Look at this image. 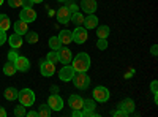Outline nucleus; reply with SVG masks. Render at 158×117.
<instances>
[{"label": "nucleus", "mask_w": 158, "mask_h": 117, "mask_svg": "<svg viewBox=\"0 0 158 117\" xmlns=\"http://www.w3.org/2000/svg\"><path fill=\"white\" fill-rule=\"evenodd\" d=\"M73 84L77 87V89H81V90H84V89H87L89 86H90V77L87 76V71H79V73H74V76H73Z\"/></svg>", "instance_id": "2"}, {"label": "nucleus", "mask_w": 158, "mask_h": 117, "mask_svg": "<svg viewBox=\"0 0 158 117\" xmlns=\"http://www.w3.org/2000/svg\"><path fill=\"white\" fill-rule=\"evenodd\" d=\"M112 115H114V117H127V115H128V112H127L125 109H122V108H120L118 111L112 112Z\"/></svg>", "instance_id": "32"}, {"label": "nucleus", "mask_w": 158, "mask_h": 117, "mask_svg": "<svg viewBox=\"0 0 158 117\" xmlns=\"http://www.w3.org/2000/svg\"><path fill=\"white\" fill-rule=\"evenodd\" d=\"M10 46L13 48V49H18V48H21L22 46V35H19V33H13V35H10Z\"/></svg>", "instance_id": "18"}, {"label": "nucleus", "mask_w": 158, "mask_h": 117, "mask_svg": "<svg viewBox=\"0 0 158 117\" xmlns=\"http://www.w3.org/2000/svg\"><path fill=\"white\" fill-rule=\"evenodd\" d=\"M73 68H74L76 73L87 71L90 68V57H89V54L87 52H79L74 57V60H73Z\"/></svg>", "instance_id": "1"}, {"label": "nucleus", "mask_w": 158, "mask_h": 117, "mask_svg": "<svg viewBox=\"0 0 158 117\" xmlns=\"http://www.w3.org/2000/svg\"><path fill=\"white\" fill-rule=\"evenodd\" d=\"M150 54H152L153 57H156V56H158V46H156V44H153V46H152V49H150Z\"/></svg>", "instance_id": "39"}, {"label": "nucleus", "mask_w": 158, "mask_h": 117, "mask_svg": "<svg viewBox=\"0 0 158 117\" xmlns=\"http://www.w3.org/2000/svg\"><path fill=\"white\" fill-rule=\"evenodd\" d=\"M18 100L21 101L22 106H32L35 103V94L32 92L30 89H22L21 92L18 94Z\"/></svg>", "instance_id": "3"}, {"label": "nucleus", "mask_w": 158, "mask_h": 117, "mask_svg": "<svg viewBox=\"0 0 158 117\" xmlns=\"http://www.w3.org/2000/svg\"><path fill=\"white\" fill-rule=\"evenodd\" d=\"M70 18H71V13H70L68 6L59 8V11H57V21L60 24H68L70 22Z\"/></svg>", "instance_id": "13"}, {"label": "nucleus", "mask_w": 158, "mask_h": 117, "mask_svg": "<svg viewBox=\"0 0 158 117\" xmlns=\"http://www.w3.org/2000/svg\"><path fill=\"white\" fill-rule=\"evenodd\" d=\"M111 33V29L108 27V25H100L98 30H97V36L98 38H108Z\"/></svg>", "instance_id": "24"}, {"label": "nucleus", "mask_w": 158, "mask_h": 117, "mask_svg": "<svg viewBox=\"0 0 158 117\" xmlns=\"http://www.w3.org/2000/svg\"><path fill=\"white\" fill-rule=\"evenodd\" d=\"M40 71H41L43 76L49 77V76H52L56 73V63H52V62L44 59V60H41V63H40Z\"/></svg>", "instance_id": "6"}, {"label": "nucleus", "mask_w": 158, "mask_h": 117, "mask_svg": "<svg viewBox=\"0 0 158 117\" xmlns=\"http://www.w3.org/2000/svg\"><path fill=\"white\" fill-rule=\"evenodd\" d=\"M32 2H33V3H41L43 0H32Z\"/></svg>", "instance_id": "42"}, {"label": "nucleus", "mask_w": 158, "mask_h": 117, "mask_svg": "<svg viewBox=\"0 0 158 117\" xmlns=\"http://www.w3.org/2000/svg\"><path fill=\"white\" fill-rule=\"evenodd\" d=\"M8 5L11 8H18V6H21V0H8Z\"/></svg>", "instance_id": "36"}, {"label": "nucleus", "mask_w": 158, "mask_h": 117, "mask_svg": "<svg viewBox=\"0 0 158 117\" xmlns=\"http://www.w3.org/2000/svg\"><path fill=\"white\" fill-rule=\"evenodd\" d=\"M97 48H98V49H101V51L106 49V48H108V41H106V38H98Z\"/></svg>", "instance_id": "31"}, {"label": "nucleus", "mask_w": 158, "mask_h": 117, "mask_svg": "<svg viewBox=\"0 0 158 117\" xmlns=\"http://www.w3.org/2000/svg\"><path fill=\"white\" fill-rule=\"evenodd\" d=\"M18 70H16V67H15V62H10L8 60V63H5L3 65V73L6 74V76H13Z\"/></svg>", "instance_id": "22"}, {"label": "nucleus", "mask_w": 158, "mask_h": 117, "mask_svg": "<svg viewBox=\"0 0 158 117\" xmlns=\"http://www.w3.org/2000/svg\"><path fill=\"white\" fill-rule=\"evenodd\" d=\"M13 27H15V32L19 33V35H25V33L29 32V25H27V22H24V21H21V19L13 24Z\"/></svg>", "instance_id": "15"}, {"label": "nucleus", "mask_w": 158, "mask_h": 117, "mask_svg": "<svg viewBox=\"0 0 158 117\" xmlns=\"http://www.w3.org/2000/svg\"><path fill=\"white\" fill-rule=\"evenodd\" d=\"M70 21H71L73 24H76V25H81V24H84V16H82V13H79V11L71 13V18H70Z\"/></svg>", "instance_id": "23"}, {"label": "nucleus", "mask_w": 158, "mask_h": 117, "mask_svg": "<svg viewBox=\"0 0 158 117\" xmlns=\"http://www.w3.org/2000/svg\"><path fill=\"white\" fill-rule=\"evenodd\" d=\"M0 117H6V111L2 106H0Z\"/></svg>", "instance_id": "41"}, {"label": "nucleus", "mask_w": 158, "mask_h": 117, "mask_svg": "<svg viewBox=\"0 0 158 117\" xmlns=\"http://www.w3.org/2000/svg\"><path fill=\"white\" fill-rule=\"evenodd\" d=\"M32 5H33L32 0H21V6L22 8H32Z\"/></svg>", "instance_id": "33"}, {"label": "nucleus", "mask_w": 158, "mask_h": 117, "mask_svg": "<svg viewBox=\"0 0 158 117\" xmlns=\"http://www.w3.org/2000/svg\"><path fill=\"white\" fill-rule=\"evenodd\" d=\"M49 46L52 51H59L62 48V43L59 40V36H51V40H49Z\"/></svg>", "instance_id": "26"}, {"label": "nucleus", "mask_w": 158, "mask_h": 117, "mask_svg": "<svg viewBox=\"0 0 158 117\" xmlns=\"http://www.w3.org/2000/svg\"><path fill=\"white\" fill-rule=\"evenodd\" d=\"M94 100L98 101V103L108 101V100H109V90H108L106 87H103V86L95 87V90H94Z\"/></svg>", "instance_id": "5"}, {"label": "nucleus", "mask_w": 158, "mask_h": 117, "mask_svg": "<svg viewBox=\"0 0 158 117\" xmlns=\"http://www.w3.org/2000/svg\"><path fill=\"white\" fill-rule=\"evenodd\" d=\"M16 59H18V52H16V51H10V52H8V60L15 62Z\"/></svg>", "instance_id": "34"}, {"label": "nucleus", "mask_w": 158, "mask_h": 117, "mask_svg": "<svg viewBox=\"0 0 158 117\" xmlns=\"http://www.w3.org/2000/svg\"><path fill=\"white\" fill-rule=\"evenodd\" d=\"M59 40H60L62 44H70L73 41V35H71L70 30H62L60 35H59Z\"/></svg>", "instance_id": "19"}, {"label": "nucleus", "mask_w": 158, "mask_h": 117, "mask_svg": "<svg viewBox=\"0 0 158 117\" xmlns=\"http://www.w3.org/2000/svg\"><path fill=\"white\" fill-rule=\"evenodd\" d=\"M19 18H21V21L27 22V24H29V22H33V21L36 19V11H35L33 8H22Z\"/></svg>", "instance_id": "8"}, {"label": "nucleus", "mask_w": 158, "mask_h": 117, "mask_svg": "<svg viewBox=\"0 0 158 117\" xmlns=\"http://www.w3.org/2000/svg\"><path fill=\"white\" fill-rule=\"evenodd\" d=\"M84 25L85 29H97L98 27V18L95 15H89L87 18H84Z\"/></svg>", "instance_id": "16"}, {"label": "nucleus", "mask_w": 158, "mask_h": 117, "mask_svg": "<svg viewBox=\"0 0 158 117\" xmlns=\"http://www.w3.org/2000/svg\"><path fill=\"white\" fill-rule=\"evenodd\" d=\"M82 103H84V100L79 95H71L68 98V105L71 109H82Z\"/></svg>", "instance_id": "14"}, {"label": "nucleus", "mask_w": 158, "mask_h": 117, "mask_svg": "<svg viewBox=\"0 0 158 117\" xmlns=\"http://www.w3.org/2000/svg\"><path fill=\"white\" fill-rule=\"evenodd\" d=\"M57 54H59V62H62L63 65H68L73 60V54L68 48H60L57 51Z\"/></svg>", "instance_id": "10"}, {"label": "nucleus", "mask_w": 158, "mask_h": 117, "mask_svg": "<svg viewBox=\"0 0 158 117\" xmlns=\"http://www.w3.org/2000/svg\"><path fill=\"white\" fill-rule=\"evenodd\" d=\"M68 10H70V13H76V11H77V6H76V3H74V2L68 3Z\"/></svg>", "instance_id": "38"}, {"label": "nucleus", "mask_w": 158, "mask_h": 117, "mask_svg": "<svg viewBox=\"0 0 158 117\" xmlns=\"http://www.w3.org/2000/svg\"><path fill=\"white\" fill-rule=\"evenodd\" d=\"M73 41L77 43V44H84L87 41V38H89V33L84 27H81V25H77V27L73 30Z\"/></svg>", "instance_id": "4"}, {"label": "nucleus", "mask_w": 158, "mask_h": 117, "mask_svg": "<svg viewBox=\"0 0 158 117\" xmlns=\"http://www.w3.org/2000/svg\"><path fill=\"white\" fill-rule=\"evenodd\" d=\"M48 105L52 111H60L63 108V100L60 98V95H51L48 100Z\"/></svg>", "instance_id": "11"}, {"label": "nucleus", "mask_w": 158, "mask_h": 117, "mask_svg": "<svg viewBox=\"0 0 158 117\" xmlns=\"http://www.w3.org/2000/svg\"><path fill=\"white\" fill-rule=\"evenodd\" d=\"M158 82L156 81H152V84H150V90H152V94H158Z\"/></svg>", "instance_id": "37"}, {"label": "nucleus", "mask_w": 158, "mask_h": 117, "mask_svg": "<svg viewBox=\"0 0 158 117\" xmlns=\"http://www.w3.org/2000/svg\"><path fill=\"white\" fill-rule=\"evenodd\" d=\"M118 108H122V109H125L128 114H131V112H133L135 111V101L133 100H131V98H125L123 101H120V103H118Z\"/></svg>", "instance_id": "17"}, {"label": "nucleus", "mask_w": 158, "mask_h": 117, "mask_svg": "<svg viewBox=\"0 0 158 117\" xmlns=\"http://www.w3.org/2000/svg\"><path fill=\"white\" fill-rule=\"evenodd\" d=\"M10 25H11V21L6 15H0V30H3L6 32L10 29Z\"/></svg>", "instance_id": "21"}, {"label": "nucleus", "mask_w": 158, "mask_h": 117, "mask_svg": "<svg viewBox=\"0 0 158 117\" xmlns=\"http://www.w3.org/2000/svg\"><path fill=\"white\" fill-rule=\"evenodd\" d=\"M74 73H76V71H74V68H73V67H70V65H65L63 68H60L59 77H60V81L68 82V81H71V79H73Z\"/></svg>", "instance_id": "7"}, {"label": "nucleus", "mask_w": 158, "mask_h": 117, "mask_svg": "<svg viewBox=\"0 0 158 117\" xmlns=\"http://www.w3.org/2000/svg\"><path fill=\"white\" fill-rule=\"evenodd\" d=\"M46 60H49V62H52V63L59 62V54H57V51H51V52H48Z\"/></svg>", "instance_id": "29"}, {"label": "nucleus", "mask_w": 158, "mask_h": 117, "mask_svg": "<svg viewBox=\"0 0 158 117\" xmlns=\"http://www.w3.org/2000/svg\"><path fill=\"white\" fill-rule=\"evenodd\" d=\"M98 8V3L95 0H81V10L87 15H94Z\"/></svg>", "instance_id": "9"}, {"label": "nucleus", "mask_w": 158, "mask_h": 117, "mask_svg": "<svg viewBox=\"0 0 158 117\" xmlns=\"http://www.w3.org/2000/svg\"><path fill=\"white\" fill-rule=\"evenodd\" d=\"M51 108H49V105H41L40 106V109H38V115H41V117H49L51 115Z\"/></svg>", "instance_id": "27"}, {"label": "nucleus", "mask_w": 158, "mask_h": 117, "mask_svg": "<svg viewBox=\"0 0 158 117\" xmlns=\"http://www.w3.org/2000/svg\"><path fill=\"white\" fill-rule=\"evenodd\" d=\"M2 3H3V0H0V6H2Z\"/></svg>", "instance_id": "43"}, {"label": "nucleus", "mask_w": 158, "mask_h": 117, "mask_svg": "<svg viewBox=\"0 0 158 117\" xmlns=\"http://www.w3.org/2000/svg\"><path fill=\"white\" fill-rule=\"evenodd\" d=\"M6 40H8V38H6V32L0 30V46L5 44V43H6Z\"/></svg>", "instance_id": "35"}, {"label": "nucleus", "mask_w": 158, "mask_h": 117, "mask_svg": "<svg viewBox=\"0 0 158 117\" xmlns=\"http://www.w3.org/2000/svg\"><path fill=\"white\" fill-rule=\"evenodd\" d=\"M25 115H29V117H35V115H38V111H29V112H25Z\"/></svg>", "instance_id": "40"}, {"label": "nucleus", "mask_w": 158, "mask_h": 117, "mask_svg": "<svg viewBox=\"0 0 158 117\" xmlns=\"http://www.w3.org/2000/svg\"><path fill=\"white\" fill-rule=\"evenodd\" d=\"M25 35H27V43L35 44V43L38 41V33H35V32H27Z\"/></svg>", "instance_id": "28"}, {"label": "nucleus", "mask_w": 158, "mask_h": 117, "mask_svg": "<svg viewBox=\"0 0 158 117\" xmlns=\"http://www.w3.org/2000/svg\"><path fill=\"white\" fill-rule=\"evenodd\" d=\"M59 2H67V0H59Z\"/></svg>", "instance_id": "44"}, {"label": "nucleus", "mask_w": 158, "mask_h": 117, "mask_svg": "<svg viewBox=\"0 0 158 117\" xmlns=\"http://www.w3.org/2000/svg\"><path fill=\"white\" fill-rule=\"evenodd\" d=\"M18 90L15 89V87H8L6 90H5V98L8 100V101H15V100H18Z\"/></svg>", "instance_id": "20"}, {"label": "nucleus", "mask_w": 158, "mask_h": 117, "mask_svg": "<svg viewBox=\"0 0 158 117\" xmlns=\"http://www.w3.org/2000/svg\"><path fill=\"white\" fill-rule=\"evenodd\" d=\"M15 67H16L18 71L25 73V71H29V68H30V62H29V59H25L22 56H18V59L15 60Z\"/></svg>", "instance_id": "12"}, {"label": "nucleus", "mask_w": 158, "mask_h": 117, "mask_svg": "<svg viewBox=\"0 0 158 117\" xmlns=\"http://www.w3.org/2000/svg\"><path fill=\"white\" fill-rule=\"evenodd\" d=\"M95 108H97V101L95 100H84L82 111H95Z\"/></svg>", "instance_id": "25"}, {"label": "nucleus", "mask_w": 158, "mask_h": 117, "mask_svg": "<svg viewBox=\"0 0 158 117\" xmlns=\"http://www.w3.org/2000/svg\"><path fill=\"white\" fill-rule=\"evenodd\" d=\"M15 115L16 117H24L25 115V106H22V105L21 106H16L15 108Z\"/></svg>", "instance_id": "30"}]
</instances>
